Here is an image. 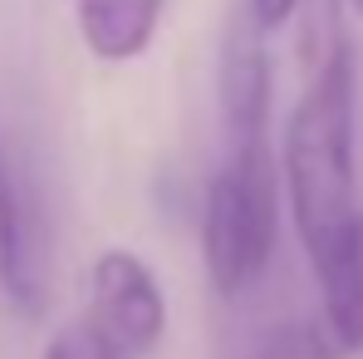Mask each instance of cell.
<instances>
[{"instance_id": "1", "label": "cell", "mask_w": 363, "mask_h": 359, "mask_svg": "<svg viewBox=\"0 0 363 359\" xmlns=\"http://www.w3.org/2000/svg\"><path fill=\"white\" fill-rule=\"evenodd\" d=\"M304 94L290 109L280 173L290 217L314 261L363 217L359 207V50L339 40L319 64L304 69Z\"/></svg>"}, {"instance_id": "2", "label": "cell", "mask_w": 363, "mask_h": 359, "mask_svg": "<svg viewBox=\"0 0 363 359\" xmlns=\"http://www.w3.org/2000/svg\"><path fill=\"white\" fill-rule=\"evenodd\" d=\"M285 173L270 143V119H221V163L206 178L201 256L206 276L226 300L250 296L280 241Z\"/></svg>"}, {"instance_id": "3", "label": "cell", "mask_w": 363, "mask_h": 359, "mask_svg": "<svg viewBox=\"0 0 363 359\" xmlns=\"http://www.w3.org/2000/svg\"><path fill=\"white\" fill-rule=\"evenodd\" d=\"M89 320L128 359L152 355L167 335V296L138 251L108 246L89 266Z\"/></svg>"}, {"instance_id": "4", "label": "cell", "mask_w": 363, "mask_h": 359, "mask_svg": "<svg viewBox=\"0 0 363 359\" xmlns=\"http://www.w3.org/2000/svg\"><path fill=\"white\" fill-rule=\"evenodd\" d=\"M0 296L25 315H35L45 305V261H40L35 207L10 168L5 143H0Z\"/></svg>"}, {"instance_id": "5", "label": "cell", "mask_w": 363, "mask_h": 359, "mask_svg": "<svg viewBox=\"0 0 363 359\" xmlns=\"http://www.w3.org/2000/svg\"><path fill=\"white\" fill-rule=\"evenodd\" d=\"M309 266L324 305L319 320L329 325L344 355H363V217L339 241H329Z\"/></svg>"}, {"instance_id": "6", "label": "cell", "mask_w": 363, "mask_h": 359, "mask_svg": "<svg viewBox=\"0 0 363 359\" xmlns=\"http://www.w3.org/2000/svg\"><path fill=\"white\" fill-rule=\"evenodd\" d=\"M167 0H79V35L108 64L147 55Z\"/></svg>"}, {"instance_id": "7", "label": "cell", "mask_w": 363, "mask_h": 359, "mask_svg": "<svg viewBox=\"0 0 363 359\" xmlns=\"http://www.w3.org/2000/svg\"><path fill=\"white\" fill-rule=\"evenodd\" d=\"M245 359H349L339 350V340L329 335V325L314 315V320H285L275 325Z\"/></svg>"}, {"instance_id": "8", "label": "cell", "mask_w": 363, "mask_h": 359, "mask_svg": "<svg viewBox=\"0 0 363 359\" xmlns=\"http://www.w3.org/2000/svg\"><path fill=\"white\" fill-rule=\"evenodd\" d=\"M45 359H128V355H123L89 315H79V320H69L60 335L45 345Z\"/></svg>"}, {"instance_id": "9", "label": "cell", "mask_w": 363, "mask_h": 359, "mask_svg": "<svg viewBox=\"0 0 363 359\" xmlns=\"http://www.w3.org/2000/svg\"><path fill=\"white\" fill-rule=\"evenodd\" d=\"M295 5H300V0H250V10H255V20L265 25V35L280 30V25L295 15Z\"/></svg>"}, {"instance_id": "10", "label": "cell", "mask_w": 363, "mask_h": 359, "mask_svg": "<svg viewBox=\"0 0 363 359\" xmlns=\"http://www.w3.org/2000/svg\"><path fill=\"white\" fill-rule=\"evenodd\" d=\"M349 5H354V10H359V15H363V0H349Z\"/></svg>"}]
</instances>
